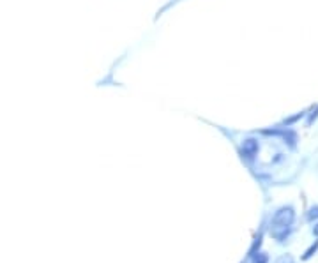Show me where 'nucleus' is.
I'll return each instance as SVG.
<instances>
[{
  "label": "nucleus",
  "mask_w": 318,
  "mask_h": 263,
  "mask_svg": "<svg viewBox=\"0 0 318 263\" xmlns=\"http://www.w3.org/2000/svg\"><path fill=\"white\" fill-rule=\"evenodd\" d=\"M306 115V111H301V113H297L295 117H290V118H287L285 120V125H290V124H294V122H297V120H301L302 117Z\"/></svg>",
  "instance_id": "nucleus-7"
},
{
  "label": "nucleus",
  "mask_w": 318,
  "mask_h": 263,
  "mask_svg": "<svg viewBox=\"0 0 318 263\" xmlns=\"http://www.w3.org/2000/svg\"><path fill=\"white\" fill-rule=\"evenodd\" d=\"M316 249H318V240H316L315 244H313L311 247H309L308 251H306V253H304V256H302V260H309V258L313 256V253H316Z\"/></svg>",
  "instance_id": "nucleus-5"
},
{
  "label": "nucleus",
  "mask_w": 318,
  "mask_h": 263,
  "mask_svg": "<svg viewBox=\"0 0 318 263\" xmlns=\"http://www.w3.org/2000/svg\"><path fill=\"white\" fill-rule=\"evenodd\" d=\"M294 221H295V210L292 205H285V207L278 208L272 217H270V235L278 242H283L288 237V233H290Z\"/></svg>",
  "instance_id": "nucleus-1"
},
{
  "label": "nucleus",
  "mask_w": 318,
  "mask_h": 263,
  "mask_svg": "<svg viewBox=\"0 0 318 263\" xmlns=\"http://www.w3.org/2000/svg\"><path fill=\"white\" fill-rule=\"evenodd\" d=\"M260 150V143L256 138H246L244 142H242L241 145V154L244 159L248 161H253L256 157V154H258Z\"/></svg>",
  "instance_id": "nucleus-3"
},
{
  "label": "nucleus",
  "mask_w": 318,
  "mask_h": 263,
  "mask_svg": "<svg viewBox=\"0 0 318 263\" xmlns=\"http://www.w3.org/2000/svg\"><path fill=\"white\" fill-rule=\"evenodd\" d=\"M306 217H308V221H316L318 219V205L313 208H309V212L306 214Z\"/></svg>",
  "instance_id": "nucleus-6"
},
{
  "label": "nucleus",
  "mask_w": 318,
  "mask_h": 263,
  "mask_svg": "<svg viewBox=\"0 0 318 263\" xmlns=\"http://www.w3.org/2000/svg\"><path fill=\"white\" fill-rule=\"evenodd\" d=\"M313 235H315V237H318V223H316L315 226H313Z\"/></svg>",
  "instance_id": "nucleus-10"
},
{
  "label": "nucleus",
  "mask_w": 318,
  "mask_h": 263,
  "mask_svg": "<svg viewBox=\"0 0 318 263\" xmlns=\"http://www.w3.org/2000/svg\"><path fill=\"white\" fill-rule=\"evenodd\" d=\"M318 118V104L316 106H313L311 110H309V113H308V118H306V125H311L313 122H315Z\"/></svg>",
  "instance_id": "nucleus-4"
},
{
  "label": "nucleus",
  "mask_w": 318,
  "mask_h": 263,
  "mask_svg": "<svg viewBox=\"0 0 318 263\" xmlns=\"http://www.w3.org/2000/svg\"><path fill=\"white\" fill-rule=\"evenodd\" d=\"M274 263H294V258H292L290 254H283V256H280Z\"/></svg>",
  "instance_id": "nucleus-8"
},
{
  "label": "nucleus",
  "mask_w": 318,
  "mask_h": 263,
  "mask_svg": "<svg viewBox=\"0 0 318 263\" xmlns=\"http://www.w3.org/2000/svg\"><path fill=\"white\" fill-rule=\"evenodd\" d=\"M267 261H269V258H267V254L260 253L258 256H255V261H253V263H267Z\"/></svg>",
  "instance_id": "nucleus-9"
},
{
  "label": "nucleus",
  "mask_w": 318,
  "mask_h": 263,
  "mask_svg": "<svg viewBox=\"0 0 318 263\" xmlns=\"http://www.w3.org/2000/svg\"><path fill=\"white\" fill-rule=\"evenodd\" d=\"M262 133H263V135H269V136H280V138L283 140V142L287 143L288 147H292V149L297 145V133L292 131V129H288V127H283V129H263Z\"/></svg>",
  "instance_id": "nucleus-2"
}]
</instances>
